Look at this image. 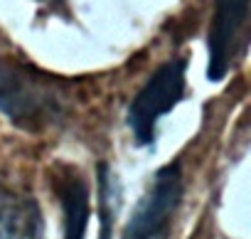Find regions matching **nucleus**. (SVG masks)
<instances>
[{"mask_svg":"<svg viewBox=\"0 0 251 239\" xmlns=\"http://www.w3.org/2000/svg\"><path fill=\"white\" fill-rule=\"evenodd\" d=\"M180 202H182V170L180 163H170L155 173L153 185L138 200L121 239H168Z\"/></svg>","mask_w":251,"mask_h":239,"instance_id":"7ed1b4c3","label":"nucleus"},{"mask_svg":"<svg viewBox=\"0 0 251 239\" xmlns=\"http://www.w3.org/2000/svg\"><path fill=\"white\" fill-rule=\"evenodd\" d=\"M64 91L62 81L30 64L0 59V113L30 133L54 126L67 113Z\"/></svg>","mask_w":251,"mask_h":239,"instance_id":"f257e3e1","label":"nucleus"},{"mask_svg":"<svg viewBox=\"0 0 251 239\" xmlns=\"http://www.w3.org/2000/svg\"><path fill=\"white\" fill-rule=\"evenodd\" d=\"M249 8H251V0H217L214 3V15H212L209 40H207L209 81H222L234 67V62L244 54Z\"/></svg>","mask_w":251,"mask_h":239,"instance_id":"20e7f679","label":"nucleus"},{"mask_svg":"<svg viewBox=\"0 0 251 239\" xmlns=\"http://www.w3.org/2000/svg\"><path fill=\"white\" fill-rule=\"evenodd\" d=\"M96 185H99V219H101V237L99 239H108L111 227L118 217V207H121V187H118V178L113 175V170L106 163L99 165Z\"/></svg>","mask_w":251,"mask_h":239,"instance_id":"0eeeda50","label":"nucleus"},{"mask_svg":"<svg viewBox=\"0 0 251 239\" xmlns=\"http://www.w3.org/2000/svg\"><path fill=\"white\" fill-rule=\"evenodd\" d=\"M42 217L37 200L0 185V239H40Z\"/></svg>","mask_w":251,"mask_h":239,"instance_id":"39448f33","label":"nucleus"},{"mask_svg":"<svg viewBox=\"0 0 251 239\" xmlns=\"http://www.w3.org/2000/svg\"><path fill=\"white\" fill-rule=\"evenodd\" d=\"M185 59L160 64L128 106V129L138 146H153L158 138V121L170 113L185 96Z\"/></svg>","mask_w":251,"mask_h":239,"instance_id":"f03ea898","label":"nucleus"},{"mask_svg":"<svg viewBox=\"0 0 251 239\" xmlns=\"http://www.w3.org/2000/svg\"><path fill=\"white\" fill-rule=\"evenodd\" d=\"M57 192L64 210V239H84L89 224V187L79 173H67L57 180Z\"/></svg>","mask_w":251,"mask_h":239,"instance_id":"423d86ee","label":"nucleus"}]
</instances>
